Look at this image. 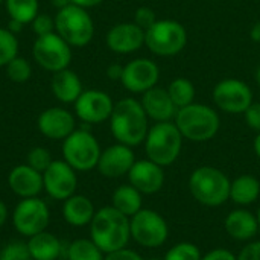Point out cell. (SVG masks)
Wrapping results in <instances>:
<instances>
[{
	"instance_id": "cell-10",
	"label": "cell",
	"mask_w": 260,
	"mask_h": 260,
	"mask_svg": "<svg viewBox=\"0 0 260 260\" xmlns=\"http://www.w3.org/2000/svg\"><path fill=\"white\" fill-rule=\"evenodd\" d=\"M32 56L35 62L52 73L69 69L72 62V46L56 32L37 37L32 46Z\"/></svg>"
},
{
	"instance_id": "cell-39",
	"label": "cell",
	"mask_w": 260,
	"mask_h": 260,
	"mask_svg": "<svg viewBox=\"0 0 260 260\" xmlns=\"http://www.w3.org/2000/svg\"><path fill=\"white\" fill-rule=\"evenodd\" d=\"M236 260H260V241H250L236 256Z\"/></svg>"
},
{
	"instance_id": "cell-44",
	"label": "cell",
	"mask_w": 260,
	"mask_h": 260,
	"mask_svg": "<svg viewBox=\"0 0 260 260\" xmlns=\"http://www.w3.org/2000/svg\"><path fill=\"white\" fill-rule=\"evenodd\" d=\"M8 218H9V210H8V206L0 200V229L6 224V221H8Z\"/></svg>"
},
{
	"instance_id": "cell-33",
	"label": "cell",
	"mask_w": 260,
	"mask_h": 260,
	"mask_svg": "<svg viewBox=\"0 0 260 260\" xmlns=\"http://www.w3.org/2000/svg\"><path fill=\"white\" fill-rule=\"evenodd\" d=\"M200 248L192 242H180L171 247L163 260H201Z\"/></svg>"
},
{
	"instance_id": "cell-50",
	"label": "cell",
	"mask_w": 260,
	"mask_h": 260,
	"mask_svg": "<svg viewBox=\"0 0 260 260\" xmlns=\"http://www.w3.org/2000/svg\"><path fill=\"white\" fill-rule=\"evenodd\" d=\"M256 216H257V222H259V229H260V207H259V210H257V215H256Z\"/></svg>"
},
{
	"instance_id": "cell-1",
	"label": "cell",
	"mask_w": 260,
	"mask_h": 260,
	"mask_svg": "<svg viewBox=\"0 0 260 260\" xmlns=\"http://www.w3.org/2000/svg\"><path fill=\"white\" fill-rule=\"evenodd\" d=\"M149 117L146 116L140 101L125 98L114 104L110 116V129L117 143L137 146L145 142L149 131Z\"/></svg>"
},
{
	"instance_id": "cell-26",
	"label": "cell",
	"mask_w": 260,
	"mask_h": 260,
	"mask_svg": "<svg viewBox=\"0 0 260 260\" xmlns=\"http://www.w3.org/2000/svg\"><path fill=\"white\" fill-rule=\"evenodd\" d=\"M26 244L32 260H56L62 251L59 239L47 230L29 238Z\"/></svg>"
},
{
	"instance_id": "cell-45",
	"label": "cell",
	"mask_w": 260,
	"mask_h": 260,
	"mask_svg": "<svg viewBox=\"0 0 260 260\" xmlns=\"http://www.w3.org/2000/svg\"><path fill=\"white\" fill-rule=\"evenodd\" d=\"M250 37L254 43H260V21H256L250 30Z\"/></svg>"
},
{
	"instance_id": "cell-30",
	"label": "cell",
	"mask_w": 260,
	"mask_h": 260,
	"mask_svg": "<svg viewBox=\"0 0 260 260\" xmlns=\"http://www.w3.org/2000/svg\"><path fill=\"white\" fill-rule=\"evenodd\" d=\"M104 251L91 239H76L67 248L69 260H104Z\"/></svg>"
},
{
	"instance_id": "cell-37",
	"label": "cell",
	"mask_w": 260,
	"mask_h": 260,
	"mask_svg": "<svg viewBox=\"0 0 260 260\" xmlns=\"http://www.w3.org/2000/svg\"><path fill=\"white\" fill-rule=\"evenodd\" d=\"M157 20H158V18L155 17L154 9H151L149 6H140V8H137L136 12H134V23H136L139 27H142L143 30L149 29Z\"/></svg>"
},
{
	"instance_id": "cell-27",
	"label": "cell",
	"mask_w": 260,
	"mask_h": 260,
	"mask_svg": "<svg viewBox=\"0 0 260 260\" xmlns=\"http://www.w3.org/2000/svg\"><path fill=\"white\" fill-rule=\"evenodd\" d=\"M143 195L129 183L119 186L111 195V206L125 216L131 218L143 209Z\"/></svg>"
},
{
	"instance_id": "cell-11",
	"label": "cell",
	"mask_w": 260,
	"mask_h": 260,
	"mask_svg": "<svg viewBox=\"0 0 260 260\" xmlns=\"http://www.w3.org/2000/svg\"><path fill=\"white\" fill-rule=\"evenodd\" d=\"M50 221L47 204L38 197L23 198L12 212V224L18 235L32 238L44 232Z\"/></svg>"
},
{
	"instance_id": "cell-7",
	"label": "cell",
	"mask_w": 260,
	"mask_h": 260,
	"mask_svg": "<svg viewBox=\"0 0 260 260\" xmlns=\"http://www.w3.org/2000/svg\"><path fill=\"white\" fill-rule=\"evenodd\" d=\"M187 44V30L177 20H157L145 30V46L157 56L178 55Z\"/></svg>"
},
{
	"instance_id": "cell-25",
	"label": "cell",
	"mask_w": 260,
	"mask_h": 260,
	"mask_svg": "<svg viewBox=\"0 0 260 260\" xmlns=\"http://www.w3.org/2000/svg\"><path fill=\"white\" fill-rule=\"evenodd\" d=\"M260 197V181L251 174L236 177L230 184V200L241 207L254 204Z\"/></svg>"
},
{
	"instance_id": "cell-38",
	"label": "cell",
	"mask_w": 260,
	"mask_h": 260,
	"mask_svg": "<svg viewBox=\"0 0 260 260\" xmlns=\"http://www.w3.org/2000/svg\"><path fill=\"white\" fill-rule=\"evenodd\" d=\"M244 117H245V123L254 129L256 133H260V104L259 102H253L247 111L244 113Z\"/></svg>"
},
{
	"instance_id": "cell-14",
	"label": "cell",
	"mask_w": 260,
	"mask_h": 260,
	"mask_svg": "<svg viewBox=\"0 0 260 260\" xmlns=\"http://www.w3.org/2000/svg\"><path fill=\"white\" fill-rule=\"evenodd\" d=\"M114 102L111 96L101 90H85L75 102L78 119L87 125H98L110 120Z\"/></svg>"
},
{
	"instance_id": "cell-35",
	"label": "cell",
	"mask_w": 260,
	"mask_h": 260,
	"mask_svg": "<svg viewBox=\"0 0 260 260\" xmlns=\"http://www.w3.org/2000/svg\"><path fill=\"white\" fill-rule=\"evenodd\" d=\"M0 260H32V256L26 242L14 241L0 250Z\"/></svg>"
},
{
	"instance_id": "cell-12",
	"label": "cell",
	"mask_w": 260,
	"mask_h": 260,
	"mask_svg": "<svg viewBox=\"0 0 260 260\" xmlns=\"http://www.w3.org/2000/svg\"><path fill=\"white\" fill-rule=\"evenodd\" d=\"M212 94L216 107L229 114H244L253 104V91L250 85L236 78L219 81Z\"/></svg>"
},
{
	"instance_id": "cell-28",
	"label": "cell",
	"mask_w": 260,
	"mask_h": 260,
	"mask_svg": "<svg viewBox=\"0 0 260 260\" xmlns=\"http://www.w3.org/2000/svg\"><path fill=\"white\" fill-rule=\"evenodd\" d=\"M6 12L11 20L21 24H30L38 15V0H5Z\"/></svg>"
},
{
	"instance_id": "cell-22",
	"label": "cell",
	"mask_w": 260,
	"mask_h": 260,
	"mask_svg": "<svg viewBox=\"0 0 260 260\" xmlns=\"http://www.w3.org/2000/svg\"><path fill=\"white\" fill-rule=\"evenodd\" d=\"M224 229L227 235L238 242H250L259 233L257 216L247 209L232 210L224 219Z\"/></svg>"
},
{
	"instance_id": "cell-43",
	"label": "cell",
	"mask_w": 260,
	"mask_h": 260,
	"mask_svg": "<svg viewBox=\"0 0 260 260\" xmlns=\"http://www.w3.org/2000/svg\"><path fill=\"white\" fill-rule=\"evenodd\" d=\"M72 5H76V6H81L84 9H88V8H94L98 5H101L104 0H70Z\"/></svg>"
},
{
	"instance_id": "cell-48",
	"label": "cell",
	"mask_w": 260,
	"mask_h": 260,
	"mask_svg": "<svg viewBox=\"0 0 260 260\" xmlns=\"http://www.w3.org/2000/svg\"><path fill=\"white\" fill-rule=\"evenodd\" d=\"M53 5H55L58 9H62V8L72 5V2H70V0H53Z\"/></svg>"
},
{
	"instance_id": "cell-51",
	"label": "cell",
	"mask_w": 260,
	"mask_h": 260,
	"mask_svg": "<svg viewBox=\"0 0 260 260\" xmlns=\"http://www.w3.org/2000/svg\"><path fill=\"white\" fill-rule=\"evenodd\" d=\"M2 3H5V0H0V5H2Z\"/></svg>"
},
{
	"instance_id": "cell-40",
	"label": "cell",
	"mask_w": 260,
	"mask_h": 260,
	"mask_svg": "<svg viewBox=\"0 0 260 260\" xmlns=\"http://www.w3.org/2000/svg\"><path fill=\"white\" fill-rule=\"evenodd\" d=\"M104 260H145L137 251L134 250H128L126 247L122 248V250H117V251H113V253H108L105 254Z\"/></svg>"
},
{
	"instance_id": "cell-5",
	"label": "cell",
	"mask_w": 260,
	"mask_h": 260,
	"mask_svg": "<svg viewBox=\"0 0 260 260\" xmlns=\"http://www.w3.org/2000/svg\"><path fill=\"white\" fill-rule=\"evenodd\" d=\"M183 136L174 122H155L149 126L145 139V154L146 158L168 168L174 165L183 148Z\"/></svg>"
},
{
	"instance_id": "cell-15",
	"label": "cell",
	"mask_w": 260,
	"mask_h": 260,
	"mask_svg": "<svg viewBox=\"0 0 260 260\" xmlns=\"http://www.w3.org/2000/svg\"><path fill=\"white\" fill-rule=\"evenodd\" d=\"M160 79L158 66L149 58H136L123 66L122 85L125 90L143 94L145 91L154 88Z\"/></svg>"
},
{
	"instance_id": "cell-6",
	"label": "cell",
	"mask_w": 260,
	"mask_h": 260,
	"mask_svg": "<svg viewBox=\"0 0 260 260\" xmlns=\"http://www.w3.org/2000/svg\"><path fill=\"white\" fill-rule=\"evenodd\" d=\"M55 32L72 47L87 46L94 35V23L87 9L69 5L55 15Z\"/></svg>"
},
{
	"instance_id": "cell-31",
	"label": "cell",
	"mask_w": 260,
	"mask_h": 260,
	"mask_svg": "<svg viewBox=\"0 0 260 260\" xmlns=\"http://www.w3.org/2000/svg\"><path fill=\"white\" fill-rule=\"evenodd\" d=\"M18 56V40L8 27H0V67Z\"/></svg>"
},
{
	"instance_id": "cell-29",
	"label": "cell",
	"mask_w": 260,
	"mask_h": 260,
	"mask_svg": "<svg viewBox=\"0 0 260 260\" xmlns=\"http://www.w3.org/2000/svg\"><path fill=\"white\" fill-rule=\"evenodd\" d=\"M166 90H168V93H169V96H171V99L177 108H183L186 105H190L195 101V94H197L195 85L187 78L174 79Z\"/></svg>"
},
{
	"instance_id": "cell-36",
	"label": "cell",
	"mask_w": 260,
	"mask_h": 260,
	"mask_svg": "<svg viewBox=\"0 0 260 260\" xmlns=\"http://www.w3.org/2000/svg\"><path fill=\"white\" fill-rule=\"evenodd\" d=\"M30 27H32V30L35 32L37 37L52 34V32H55V18H52L47 14H38L32 20Z\"/></svg>"
},
{
	"instance_id": "cell-4",
	"label": "cell",
	"mask_w": 260,
	"mask_h": 260,
	"mask_svg": "<svg viewBox=\"0 0 260 260\" xmlns=\"http://www.w3.org/2000/svg\"><path fill=\"white\" fill-rule=\"evenodd\" d=\"M174 123L180 129L183 139L190 142L212 140L221 128V119L218 113L206 104L195 102L178 108Z\"/></svg>"
},
{
	"instance_id": "cell-21",
	"label": "cell",
	"mask_w": 260,
	"mask_h": 260,
	"mask_svg": "<svg viewBox=\"0 0 260 260\" xmlns=\"http://www.w3.org/2000/svg\"><path fill=\"white\" fill-rule=\"evenodd\" d=\"M8 186L21 200L38 197L43 190V174L29 165H17L8 174Z\"/></svg>"
},
{
	"instance_id": "cell-52",
	"label": "cell",
	"mask_w": 260,
	"mask_h": 260,
	"mask_svg": "<svg viewBox=\"0 0 260 260\" xmlns=\"http://www.w3.org/2000/svg\"><path fill=\"white\" fill-rule=\"evenodd\" d=\"M149 260H160V259H149Z\"/></svg>"
},
{
	"instance_id": "cell-3",
	"label": "cell",
	"mask_w": 260,
	"mask_h": 260,
	"mask_svg": "<svg viewBox=\"0 0 260 260\" xmlns=\"http://www.w3.org/2000/svg\"><path fill=\"white\" fill-rule=\"evenodd\" d=\"M230 178L218 168L200 166L189 177V192L206 207H219L230 200Z\"/></svg>"
},
{
	"instance_id": "cell-34",
	"label": "cell",
	"mask_w": 260,
	"mask_h": 260,
	"mask_svg": "<svg viewBox=\"0 0 260 260\" xmlns=\"http://www.w3.org/2000/svg\"><path fill=\"white\" fill-rule=\"evenodd\" d=\"M52 155L49 152V149L43 148V146H35L32 148L29 152H27V157H26V165H29L30 168L37 169L38 172H44L49 165L52 163Z\"/></svg>"
},
{
	"instance_id": "cell-32",
	"label": "cell",
	"mask_w": 260,
	"mask_h": 260,
	"mask_svg": "<svg viewBox=\"0 0 260 260\" xmlns=\"http://www.w3.org/2000/svg\"><path fill=\"white\" fill-rule=\"evenodd\" d=\"M6 76L17 84L26 82L32 76V66L26 58L15 56L12 61H9L6 66Z\"/></svg>"
},
{
	"instance_id": "cell-2",
	"label": "cell",
	"mask_w": 260,
	"mask_h": 260,
	"mask_svg": "<svg viewBox=\"0 0 260 260\" xmlns=\"http://www.w3.org/2000/svg\"><path fill=\"white\" fill-rule=\"evenodd\" d=\"M90 239L104 251V254L125 248L131 239L129 218L113 206L96 210L90 222Z\"/></svg>"
},
{
	"instance_id": "cell-19",
	"label": "cell",
	"mask_w": 260,
	"mask_h": 260,
	"mask_svg": "<svg viewBox=\"0 0 260 260\" xmlns=\"http://www.w3.org/2000/svg\"><path fill=\"white\" fill-rule=\"evenodd\" d=\"M107 46L111 52L119 55H128L137 52L145 44V30L134 21L117 23L107 34Z\"/></svg>"
},
{
	"instance_id": "cell-20",
	"label": "cell",
	"mask_w": 260,
	"mask_h": 260,
	"mask_svg": "<svg viewBox=\"0 0 260 260\" xmlns=\"http://www.w3.org/2000/svg\"><path fill=\"white\" fill-rule=\"evenodd\" d=\"M140 104L146 116L154 122H172L178 111L168 90L157 85L142 94Z\"/></svg>"
},
{
	"instance_id": "cell-8",
	"label": "cell",
	"mask_w": 260,
	"mask_h": 260,
	"mask_svg": "<svg viewBox=\"0 0 260 260\" xmlns=\"http://www.w3.org/2000/svg\"><path fill=\"white\" fill-rule=\"evenodd\" d=\"M101 145L98 139L84 128H76L62 140V157L76 172H88L98 166L101 157Z\"/></svg>"
},
{
	"instance_id": "cell-41",
	"label": "cell",
	"mask_w": 260,
	"mask_h": 260,
	"mask_svg": "<svg viewBox=\"0 0 260 260\" xmlns=\"http://www.w3.org/2000/svg\"><path fill=\"white\" fill-rule=\"evenodd\" d=\"M201 260H236V256L227 248H215L204 254Z\"/></svg>"
},
{
	"instance_id": "cell-23",
	"label": "cell",
	"mask_w": 260,
	"mask_h": 260,
	"mask_svg": "<svg viewBox=\"0 0 260 260\" xmlns=\"http://www.w3.org/2000/svg\"><path fill=\"white\" fill-rule=\"evenodd\" d=\"M96 213L93 201L85 195H72L62 204V218L72 227L90 225Z\"/></svg>"
},
{
	"instance_id": "cell-42",
	"label": "cell",
	"mask_w": 260,
	"mask_h": 260,
	"mask_svg": "<svg viewBox=\"0 0 260 260\" xmlns=\"http://www.w3.org/2000/svg\"><path fill=\"white\" fill-rule=\"evenodd\" d=\"M122 73H123V66L120 64H110L107 67V76L111 79V81H120L122 79Z\"/></svg>"
},
{
	"instance_id": "cell-47",
	"label": "cell",
	"mask_w": 260,
	"mask_h": 260,
	"mask_svg": "<svg viewBox=\"0 0 260 260\" xmlns=\"http://www.w3.org/2000/svg\"><path fill=\"white\" fill-rule=\"evenodd\" d=\"M253 149H254V154L260 158V133H257V136L254 137V142H253Z\"/></svg>"
},
{
	"instance_id": "cell-17",
	"label": "cell",
	"mask_w": 260,
	"mask_h": 260,
	"mask_svg": "<svg viewBox=\"0 0 260 260\" xmlns=\"http://www.w3.org/2000/svg\"><path fill=\"white\" fill-rule=\"evenodd\" d=\"M165 168L151 161L149 158L136 160L128 172V181L142 195L158 193L165 186Z\"/></svg>"
},
{
	"instance_id": "cell-18",
	"label": "cell",
	"mask_w": 260,
	"mask_h": 260,
	"mask_svg": "<svg viewBox=\"0 0 260 260\" xmlns=\"http://www.w3.org/2000/svg\"><path fill=\"white\" fill-rule=\"evenodd\" d=\"M40 133L50 140H64L76 129L75 116L61 107L44 110L37 120Z\"/></svg>"
},
{
	"instance_id": "cell-9",
	"label": "cell",
	"mask_w": 260,
	"mask_h": 260,
	"mask_svg": "<svg viewBox=\"0 0 260 260\" xmlns=\"http://www.w3.org/2000/svg\"><path fill=\"white\" fill-rule=\"evenodd\" d=\"M131 239L143 248H158L169 238L166 219L155 210L142 209L129 218Z\"/></svg>"
},
{
	"instance_id": "cell-46",
	"label": "cell",
	"mask_w": 260,
	"mask_h": 260,
	"mask_svg": "<svg viewBox=\"0 0 260 260\" xmlns=\"http://www.w3.org/2000/svg\"><path fill=\"white\" fill-rule=\"evenodd\" d=\"M23 26L24 24H21V23H18V21H14V20H9V30L12 32V34H15V32H20L21 29H23Z\"/></svg>"
},
{
	"instance_id": "cell-24",
	"label": "cell",
	"mask_w": 260,
	"mask_h": 260,
	"mask_svg": "<svg viewBox=\"0 0 260 260\" xmlns=\"http://www.w3.org/2000/svg\"><path fill=\"white\" fill-rule=\"evenodd\" d=\"M50 87L53 96L62 104H75L84 91L79 76L70 69H64L53 73Z\"/></svg>"
},
{
	"instance_id": "cell-16",
	"label": "cell",
	"mask_w": 260,
	"mask_h": 260,
	"mask_svg": "<svg viewBox=\"0 0 260 260\" xmlns=\"http://www.w3.org/2000/svg\"><path fill=\"white\" fill-rule=\"evenodd\" d=\"M134 163L136 155L133 148L122 143H114L101 152L96 169L105 178H120L128 175Z\"/></svg>"
},
{
	"instance_id": "cell-13",
	"label": "cell",
	"mask_w": 260,
	"mask_h": 260,
	"mask_svg": "<svg viewBox=\"0 0 260 260\" xmlns=\"http://www.w3.org/2000/svg\"><path fill=\"white\" fill-rule=\"evenodd\" d=\"M78 187L76 171L64 160H53L43 172V190L56 201H66Z\"/></svg>"
},
{
	"instance_id": "cell-49",
	"label": "cell",
	"mask_w": 260,
	"mask_h": 260,
	"mask_svg": "<svg viewBox=\"0 0 260 260\" xmlns=\"http://www.w3.org/2000/svg\"><path fill=\"white\" fill-rule=\"evenodd\" d=\"M254 79H256V84H257V87L260 88V66L256 69V73H254Z\"/></svg>"
}]
</instances>
